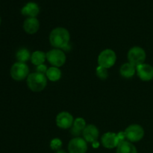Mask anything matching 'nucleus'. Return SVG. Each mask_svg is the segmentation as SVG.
I'll list each match as a JSON object with an SVG mask.
<instances>
[{"label": "nucleus", "instance_id": "1", "mask_svg": "<svg viewBox=\"0 0 153 153\" xmlns=\"http://www.w3.org/2000/svg\"><path fill=\"white\" fill-rule=\"evenodd\" d=\"M70 32L62 27L54 28L49 34V42L55 49L66 50L70 46Z\"/></svg>", "mask_w": 153, "mask_h": 153}, {"label": "nucleus", "instance_id": "2", "mask_svg": "<svg viewBox=\"0 0 153 153\" xmlns=\"http://www.w3.org/2000/svg\"><path fill=\"white\" fill-rule=\"evenodd\" d=\"M27 85L31 91L40 92L43 91L47 85V78L46 75L37 72L31 73L27 78Z\"/></svg>", "mask_w": 153, "mask_h": 153}, {"label": "nucleus", "instance_id": "3", "mask_svg": "<svg viewBox=\"0 0 153 153\" xmlns=\"http://www.w3.org/2000/svg\"><path fill=\"white\" fill-rule=\"evenodd\" d=\"M10 76L15 81H22L29 75V68L25 63L16 62L10 68Z\"/></svg>", "mask_w": 153, "mask_h": 153}, {"label": "nucleus", "instance_id": "4", "mask_svg": "<svg viewBox=\"0 0 153 153\" xmlns=\"http://www.w3.org/2000/svg\"><path fill=\"white\" fill-rule=\"evenodd\" d=\"M128 61L130 64L137 67V66L144 64L146 59V52L140 46H134L128 52Z\"/></svg>", "mask_w": 153, "mask_h": 153}, {"label": "nucleus", "instance_id": "5", "mask_svg": "<svg viewBox=\"0 0 153 153\" xmlns=\"http://www.w3.org/2000/svg\"><path fill=\"white\" fill-rule=\"evenodd\" d=\"M117 61L116 53L111 49H107L100 52L98 56V64L100 67L109 69L113 67Z\"/></svg>", "mask_w": 153, "mask_h": 153}, {"label": "nucleus", "instance_id": "6", "mask_svg": "<svg viewBox=\"0 0 153 153\" xmlns=\"http://www.w3.org/2000/svg\"><path fill=\"white\" fill-rule=\"evenodd\" d=\"M46 60L53 67H61L65 64L66 55L61 49H53L46 53Z\"/></svg>", "mask_w": 153, "mask_h": 153}, {"label": "nucleus", "instance_id": "7", "mask_svg": "<svg viewBox=\"0 0 153 153\" xmlns=\"http://www.w3.org/2000/svg\"><path fill=\"white\" fill-rule=\"evenodd\" d=\"M125 134L126 139L129 142H137L143 139L144 136V129L138 124H132L126 128Z\"/></svg>", "mask_w": 153, "mask_h": 153}, {"label": "nucleus", "instance_id": "8", "mask_svg": "<svg viewBox=\"0 0 153 153\" xmlns=\"http://www.w3.org/2000/svg\"><path fill=\"white\" fill-rule=\"evenodd\" d=\"M68 151L70 153H86L88 151V143L82 137H74L69 142Z\"/></svg>", "mask_w": 153, "mask_h": 153}, {"label": "nucleus", "instance_id": "9", "mask_svg": "<svg viewBox=\"0 0 153 153\" xmlns=\"http://www.w3.org/2000/svg\"><path fill=\"white\" fill-rule=\"evenodd\" d=\"M73 122H74L73 117L72 116L71 114L67 111L60 112L56 117L57 126L63 129H67V128H71Z\"/></svg>", "mask_w": 153, "mask_h": 153}, {"label": "nucleus", "instance_id": "10", "mask_svg": "<svg viewBox=\"0 0 153 153\" xmlns=\"http://www.w3.org/2000/svg\"><path fill=\"white\" fill-rule=\"evenodd\" d=\"M138 77L143 82H149L153 79V67L147 64H142L136 67Z\"/></svg>", "mask_w": 153, "mask_h": 153}, {"label": "nucleus", "instance_id": "11", "mask_svg": "<svg viewBox=\"0 0 153 153\" xmlns=\"http://www.w3.org/2000/svg\"><path fill=\"white\" fill-rule=\"evenodd\" d=\"M82 134H83L84 139L86 140L87 143H92L94 141H97V139L99 138L100 131L97 126L93 124H90L85 127Z\"/></svg>", "mask_w": 153, "mask_h": 153}, {"label": "nucleus", "instance_id": "12", "mask_svg": "<svg viewBox=\"0 0 153 153\" xmlns=\"http://www.w3.org/2000/svg\"><path fill=\"white\" fill-rule=\"evenodd\" d=\"M101 142L102 146L107 149H114L119 145L117 134L114 132L105 133L102 136Z\"/></svg>", "mask_w": 153, "mask_h": 153}, {"label": "nucleus", "instance_id": "13", "mask_svg": "<svg viewBox=\"0 0 153 153\" xmlns=\"http://www.w3.org/2000/svg\"><path fill=\"white\" fill-rule=\"evenodd\" d=\"M40 28V22L36 17H28L23 23V29L27 34H34Z\"/></svg>", "mask_w": 153, "mask_h": 153}, {"label": "nucleus", "instance_id": "14", "mask_svg": "<svg viewBox=\"0 0 153 153\" xmlns=\"http://www.w3.org/2000/svg\"><path fill=\"white\" fill-rule=\"evenodd\" d=\"M40 12L37 4L34 2H28L21 10V13L23 16L28 17H36Z\"/></svg>", "mask_w": 153, "mask_h": 153}, {"label": "nucleus", "instance_id": "15", "mask_svg": "<svg viewBox=\"0 0 153 153\" xmlns=\"http://www.w3.org/2000/svg\"><path fill=\"white\" fill-rule=\"evenodd\" d=\"M86 126V122H85V119L82 117H78L73 122L70 132L73 135L79 137L81 134L83 133Z\"/></svg>", "mask_w": 153, "mask_h": 153}, {"label": "nucleus", "instance_id": "16", "mask_svg": "<svg viewBox=\"0 0 153 153\" xmlns=\"http://www.w3.org/2000/svg\"><path fill=\"white\" fill-rule=\"evenodd\" d=\"M120 75L126 79H130L134 76L136 73V67L130 64L129 62L125 63L121 66L120 69Z\"/></svg>", "mask_w": 153, "mask_h": 153}, {"label": "nucleus", "instance_id": "17", "mask_svg": "<svg viewBox=\"0 0 153 153\" xmlns=\"http://www.w3.org/2000/svg\"><path fill=\"white\" fill-rule=\"evenodd\" d=\"M116 153H137V151L131 142L126 140L118 145Z\"/></svg>", "mask_w": 153, "mask_h": 153}, {"label": "nucleus", "instance_id": "18", "mask_svg": "<svg viewBox=\"0 0 153 153\" xmlns=\"http://www.w3.org/2000/svg\"><path fill=\"white\" fill-rule=\"evenodd\" d=\"M31 61L34 65L39 66L44 64L46 60V53L43 51H35L31 55Z\"/></svg>", "mask_w": 153, "mask_h": 153}, {"label": "nucleus", "instance_id": "19", "mask_svg": "<svg viewBox=\"0 0 153 153\" xmlns=\"http://www.w3.org/2000/svg\"><path fill=\"white\" fill-rule=\"evenodd\" d=\"M46 76L51 82H57L61 77V72L58 67H51L48 68Z\"/></svg>", "mask_w": 153, "mask_h": 153}, {"label": "nucleus", "instance_id": "20", "mask_svg": "<svg viewBox=\"0 0 153 153\" xmlns=\"http://www.w3.org/2000/svg\"><path fill=\"white\" fill-rule=\"evenodd\" d=\"M31 54L30 52L25 48H22L19 49L16 54V58L17 59L18 62L25 63L28 60L31 59Z\"/></svg>", "mask_w": 153, "mask_h": 153}, {"label": "nucleus", "instance_id": "21", "mask_svg": "<svg viewBox=\"0 0 153 153\" xmlns=\"http://www.w3.org/2000/svg\"><path fill=\"white\" fill-rule=\"evenodd\" d=\"M96 74H97V77L99 79H102V80H105L108 77V69L105 68V67H100L98 66L96 70Z\"/></svg>", "mask_w": 153, "mask_h": 153}, {"label": "nucleus", "instance_id": "22", "mask_svg": "<svg viewBox=\"0 0 153 153\" xmlns=\"http://www.w3.org/2000/svg\"><path fill=\"white\" fill-rule=\"evenodd\" d=\"M62 146V141L59 138H54L50 142V147L52 150L58 151Z\"/></svg>", "mask_w": 153, "mask_h": 153}, {"label": "nucleus", "instance_id": "23", "mask_svg": "<svg viewBox=\"0 0 153 153\" xmlns=\"http://www.w3.org/2000/svg\"><path fill=\"white\" fill-rule=\"evenodd\" d=\"M47 67L44 64H41V65L37 66V68H36V70H37V73H41V74L45 75L47 72Z\"/></svg>", "mask_w": 153, "mask_h": 153}, {"label": "nucleus", "instance_id": "24", "mask_svg": "<svg viewBox=\"0 0 153 153\" xmlns=\"http://www.w3.org/2000/svg\"><path fill=\"white\" fill-rule=\"evenodd\" d=\"M117 140L118 142H119V144L121 143L122 142L126 141V134L125 131H120V132L117 133Z\"/></svg>", "mask_w": 153, "mask_h": 153}, {"label": "nucleus", "instance_id": "25", "mask_svg": "<svg viewBox=\"0 0 153 153\" xmlns=\"http://www.w3.org/2000/svg\"><path fill=\"white\" fill-rule=\"evenodd\" d=\"M92 146L94 148H98L100 146V143L98 141H94V143H92Z\"/></svg>", "mask_w": 153, "mask_h": 153}, {"label": "nucleus", "instance_id": "26", "mask_svg": "<svg viewBox=\"0 0 153 153\" xmlns=\"http://www.w3.org/2000/svg\"><path fill=\"white\" fill-rule=\"evenodd\" d=\"M56 153H67L64 150H62V149H60V150L57 151Z\"/></svg>", "mask_w": 153, "mask_h": 153}, {"label": "nucleus", "instance_id": "27", "mask_svg": "<svg viewBox=\"0 0 153 153\" xmlns=\"http://www.w3.org/2000/svg\"><path fill=\"white\" fill-rule=\"evenodd\" d=\"M1 17H0V25H1Z\"/></svg>", "mask_w": 153, "mask_h": 153}]
</instances>
